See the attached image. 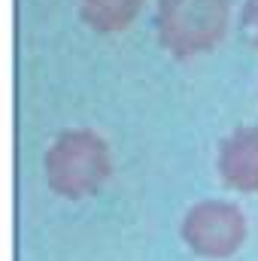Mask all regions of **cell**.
Masks as SVG:
<instances>
[{
    "label": "cell",
    "instance_id": "2",
    "mask_svg": "<svg viewBox=\"0 0 258 261\" xmlns=\"http://www.w3.org/2000/svg\"><path fill=\"white\" fill-rule=\"evenodd\" d=\"M228 18V0H158L155 31L164 49H170L176 58H189L213 49L225 37Z\"/></svg>",
    "mask_w": 258,
    "mask_h": 261
},
{
    "label": "cell",
    "instance_id": "4",
    "mask_svg": "<svg viewBox=\"0 0 258 261\" xmlns=\"http://www.w3.org/2000/svg\"><path fill=\"white\" fill-rule=\"evenodd\" d=\"M219 173L237 192H258V128H237L222 140Z\"/></svg>",
    "mask_w": 258,
    "mask_h": 261
},
{
    "label": "cell",
    "instance_id": "6",
    "mask_svg": "<svg viewBox=\"0 0 258 261\" xmlns=\"http://www.w3.org/2000/svg\"><path fill=\"white\" fill-rule=\"evenodd\" d=\"M240 28H243V37L258 49V0H246V3H243Z\"/></svg>",
    "mask_w": 258,
    "mask_h": 261
},
{
    "label": "cell",
    "instance_id": "1",
    "mask_svg": "<svg viewBox=\"0 0 258 261\" xmlns=\"http://www.w3.org/2000/svg\"><path fill=\"white\" fill-rule=\"evenodd\" d=\"M46 176L64 197L94 195L110 176V149L104 137L85 128L58 134L46 152Z\"/></svg>",
    "mask_w": 258,
    "mask_h": 261
},
{
    "label": "cell",
    "instance_id": "3",
    "mask_svg": "<svg viewBox=\"0 0 258 261\" xmlns=\"http://www.w3.org/2000/svg\"><path fill=\"white\" fill-rule=\"evenodd\" d=\"M183 240L200 258H231L246 240V219L228 200L194 203L183 219Z\"/></svg>",
    "mask_w": 258,
    "mask_h": 261
},
{
    "label": "cell",
    "instance_id": "5",
    "mask_svg": "<svg viewBox=\"0 0 258 261\" xmlns=\"http://www.w3.org/2000/svg\"><path fill=\"white\" fill-rule=\"evenodd\" d=\"M140 6L143 0H79L82 18L97 31H122Z\"/></svg>",
    "mask_w": 258,
    "mask_h": 261
}]
</instances>
